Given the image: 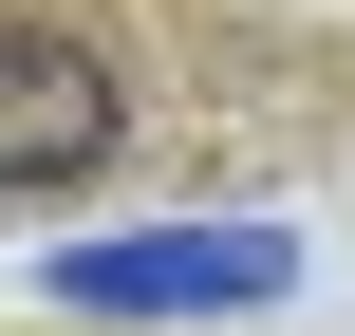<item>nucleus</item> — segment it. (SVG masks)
Wrapping results in <instances>:
<instances>
[{
    "mask_svg": "<svg viewBox=\"0 0 355 336\" xmlns=\"http://www.w3.org/2000/svg\"><path fill=\"white\" fill-rule=\"evenodd\" d=\"M281 281H300L281 224H150V243H75L56 262L75 318H262Z\"/></svg>",
    "mask_w": 355,
    "mask_h": 336,
    "instance_id": "f257e3e1",
    "label": "nucleus"
},
{
    "mask_svg": "<svg viewBox=\"0 0 355 336\" xmlns=\"http://www.w3.org/2000/svg\"><path fill=\"white\" fill-rule=\"evenodd\" d=\"M112 56L94 37H56V19H0V187H75V168H112Z\"/></svg>",
    "mask_w": 355,
    "mask_h": 336,
    "instance_id": "f03ea898",
    "label": "nucleus"
}]
</instances>
